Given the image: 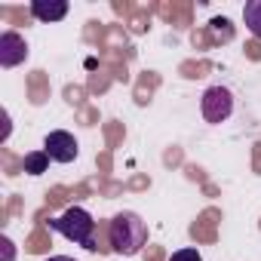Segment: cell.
Wrapping results in <instances>:
<instances>
[{"mask_svg":"<svg viewBox=\"0 0 261 261\" xmlns=\"http://www.w3.org/2000/svg\"><path fill=\"white\" fill-rule=\"evenodd\" d=\"M108 240H111V249L117 255H126V258L139 255L142 246L148 243V224L136 212H120L108 224Z\"/></svg>","mask_w":261,"mask_h":261,"instance_id":"6da1fadb","label":"cell"},{"mask_svg":"<svg viewBox=\"0 0 261 261\" xmlns=\"http://www.w3.org/2000/svg\"><path fill=\"white\" fill-rule=\"evenodd\" d=\"M53 230H59L65 240H71L74 246H83V249H95V221L86 209L80 206H71L65 209L59 218L49 221Z\"/></svg>","mask_w":261,"mask_h":261,"instance_id":"7a4b0ae2","label":"cell"},{"mask_svg":"<svg viewBox=\"0 0 261 261\" xmlns=\"http://www.w3.org/2000/svg\"><path fill=\"white\" fill-rule=\"evenodd\" d=\"M200 111L209 123H224L233 114V95L224 86H209L200 98Z\"/></svg>","mask_w":261,"mask_h":261,"instance_id":"3957f363","label":"cell"},{"mask_svg":"<svg viewBox=\"0 0 261 261\" xmlns=\"http://www.w3.org/2000/svg\"><path fill=\"white\" fill-rule=\"evenodd\" d=\"M43 151H46L56 163H71V160H77V154H80L77 139H74L71 133H65V129H56V133H49V136L43 139Z\"/></svg>","mask_w":261,"mask_h":261,"instance_id":"277c9868","label":"cell"},{"mask_svg":"<svg viewBox=\"0 0 261 261\" xmlns=\"http://www.w3.org/2000/svg\"><path fill=\"white\" fill-rule=\"evenodd\" d=\"M28 59V43L22 34L16 31H4L0 34V65L4 68H16Z\"/></svg>","mask_w":261,"mask_h":261,"instance_id":"5b68a950","label":"cell"},{"mask_svg":"<svg viewBox=\"0 0 261 261\" xmlns=\"http://www.w3.org/2000/svg\"><path fill=\"white\" fill-rule=\"evenodd\" d=\"M31 13L40 22H59V19L68 16V4H65V0H34Z\"/></svg>","mask_w":261,"mask_h":261,"instance_id":"8992f818","label":"cell"},{"mask_svg":"<svg viewBox=\"0 0 261 261\" xmlns=\"http://www.w3.org/2000/svg\"><path fill=\"white\" fill-rule=\"evenodd\" d=\"M243 19H246V28L261 40V0H249L243 7Z\"/></svg>","mask_w":261,"mask_h":261,"instance_id":"52a82bcc","label":"cell"},{"mask_svg":"<svg viewBox=\"0 0 261 261\" xmlns=\"http://www.w3.org/2000/svg\"><path fill=\"white\" fill-rule=\"evenodd\" d=\"M49 154L46 151H31V154H25V172L28 175H43L46 169H49Z\"/></svg>","mask_w":261,"mask_h":261,"instance_id":"ba28073f","label":"cell"},{"mask_svg":"<svg viewBox=\"0 0 261 261\" xmlns=\"http://www.w3.org/2000/svg\"><path fill=\"white\" fill-rule=\"evenodd\" d=\"M209 25H212V31H215V34H221L224 40H230V37H233V31H230V22H227V19H212Z\"/></svg>","mask_w":261,"mask_h":261,"instance_id":"9c48e42d","label":"cell"},{"mask_svg":"<svg viewBox=\"0 0 261 261\" xmlns=\"http://www.w3.org/2000/svg\"><path fill=\"white\" fill-rule=\"evenodd\" d=\"M169 261H203V258H200L197 249H178V252H172Z\"/></svg>","mask_w":261,"mask_h":261,"instance_id":"30bf717a","label":"cell"},{"mask_svg":"<svg viewBox=\"0 0 261 261\" xmlns=\"http://www.w3.org/2000/svg\"><path fill=\"white\" fill-rule=\"evenodd\" d=\"M46 261H74V258H68V255H53V258H46Z\"/></svg>","mask_w":261,"mask_h":261,"instance_id":"8fae6325","label":"cell"}]
</instances>
